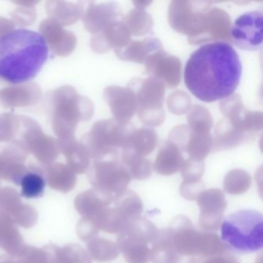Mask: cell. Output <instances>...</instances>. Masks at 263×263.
<instances>
[{
  "label": "cell",
  "mask_w": 263,
  "mask_h": 263,
  "mask_svg": "<svg viewBox=\"0 0 263 263\" xmlns=\"http://www.w3.org/2000/svg\"><path fill=\"white\" fill-rule=\"evenodd\" d=\"M121 161L128 168L132 178L135 179L145 180L153 173V163L146 158H141L122 152Z\"/></svg>",
  "instance_id": "44dd1931"
},
{
  "label": "cell",
  "mask_w": 263,
  "mask_h": 263,
  "mask_svg": "<svg viewBox=\"0 0 263 263\" xmlns=\"http://www.w3.org/2000/svg\"><path fill=\"white\" fill-rule=\"evenodd\" d=\"M21 195L27 199L39 198L44 195L46 181L44 177L35 172H28L20 178Z\"/></svg>",
  "instance_id": "603a6c76"
},
{
  "label": "cell",
  "mask_w": 263,
  "mask_h": 263,
  "mask_svg": "<svg viewBox=\"0 0 263 263\" xmlns=\"http://www.w3.org/2000/svg\"><path fill=\"white\" fill-rule=\"evenodd\" d=\"M252 178L249 173L243 170L231 171L224 177V189L230 195H241L249 190Z\"/></svg>",
  "instance_id": "cb8c5ba5"
},
{
  "label": "cell",
  "mask_w": 263,
  "mask_h": 263,
  "mask_svg": "<svg viewBox=\"0 0 263 263\" xmlns=\"http://www.w3.org/2000/svg\"><path fill=\"white\" fill-rule=\"evenodd\" d=\"M181 175L184 182H196L201 181V177L204 172V161L198 162L193 160L185 159L181 169Z\"/></svg>",
  "instance_id": "484cf974"
},
{
  "label": "cell",
  "mask_w": 263,
  "mask_h": 263,
  "mask_svg": "<svg viewBox=\"0 0 263 263\" xmlns=\"http://www.w3.org/2000/svg\"><path fill=\"white\" fill-rule=\"evenodd\" d=\"M158 233L156 226L143 217L129 220L118 232V249L128 263H148Z\"/></svg>",
  "instance_id": "5b68a950"
},
{
  "label": "cell",
  "mask_w": 263,
  "mask_h": 263,
  "mask_svg": "<svg viewBox=\"0 0 263 263\" xmlns=\"http://www.w3.org/2000/svg\"><path fill=\"white\" fill-rule=\"evenodd\" d=\"M129 87L135 91L137 100V112L140 121L149 127H157L165 118L163 104L165 86L156 78L132 80Z\"/></svg>",
  "instance_id": "52a82bcc"
},
{
  "label": "cell",
  "mask_w": 263,
  "mask_h": 263,
  "mask_svg": "<svg viewBox=\"0 0 263 263\" xmlns=\"http://www.w3.org/2000/svg\"><path fill=\"white\" fill-rule=\"evenodd\" d=\"M201 4L199 1H172L168 10V21L172 29L187 35Z\"/></svg>",
  "instance_id": "5bb4252c"
},
{
  "label": "cell",
  "mask_w": 263,
  "mask_h": 263,
  "mask_svg": "<svg viewBox=\"0 0 263 263\" xmlns=\"http://www.w3.org/2000/svg\"><path fill=\"white\" fill-rule=\"evenodd\" d=\"M241 71L239 57L230 44L210 43L191 55L184 69V83L200 101L215 102L234 95Z\"/></svg>",
  "instance_id": "6da1fadb"
},
{
  "label": "cell",
  "mask_w": 263,
  "mask_h": 263,
  "mask_svg": "<svg viewBox=\"0 0 263 263\" xmlns=\"http://www.w3.org/2000/svg\"><path fill=\"white\" fill-rule=\"evenodd\" d=\"M184 160L178 146L168 140L163 143L158 152L154 169L159 175L169 176L181 171Z\"/></svg>",
  "instance_id": "9a60e30c"
},
{
  "label": "cell",
  "mask_w": 263,
  "mask_h": 263,
  "mask_svg": "<svg viewBox=\"0 0 263 263\" xmlns=\"http://www.w3.org/2000/svg\"><path fill=\"white\" fill-rule=\"evenodd\" d=\"M187 121L189 128L196 133H210L213 125V121L209 110L201 105L193 106L189 110Z\"/></svg>",
  "instance_id": "7402d4cb"
},
{
  "label": "cell",
  "mask_w": 263,
  "mask_h": 263,
  "mask_svg": "<svg viewBox=\"0 0 263 263\" xmlns=\"http://www.w3.org/2000/svg\"><path fill=\"white\" fill-rule=\"evenodd\" d=\"M161 43L155 37H147L141 41H130L124 48L115 50L120 60L137 64H144L155 52L162 50Z\"/></svg>",
  "instance_id": "2e32d148"
},
{
  "label": "cell",
  "mask_w": 263,
  "mask_h": 263,
  "mask_svg": "<svg viewBox=\"0 0 263 263\" xmlns=\"http://www.w3.org/2000/svg\"><path fill=\"white\" fill-rule=\"evenodd\" d=\"M169 141L185 152L190 159L198 162L204 161L213 147V138L210 133L192 132L187 125H179L169 134Z\"/></svg>",
  "instance_id": "30bf717a"
},
{
  "label": "cell",
  "mask_w": 263,
  "mask_h": 263,
  "mask_svg": "<svg viewBox=\"0 0 263 263\" xmlns=\"http://www.w3.org/2000/svg\"><path fill=\"white\" fill-rule=\"evenodd\" d=\"M231 40L238 48L247 51L260 50L262 44V13L248 12L241 15L231 28Z\"/></svg>",
  "instance_id": "ba28073f"
},
{
  "label": "cell",
  "mask_w": 263,
  "mask_h": 263,
  "mask_svg": "<svg viewBox=\"0 0 263 263\" xmlns=\"http://www.w3.org/2000/svg\"><path fill=\"white\" fill-rule=\"evenodd\" d=\"M232 22L227 12L212 7L211 3L202 2L195 15L187 34L189 44H198L211 42H232Z\"/></svg>",
  "instance_id": "8992f818"
},
{
  "label": "cell",
  "mask_w": 263,
  "mask_h": 263,
  "mask_svg": "<svg viewBox=\"0 0 263 263\" xmlns=\"http://www.w3.org/2000/svg\"><path fill=\"white\" fill-rule=\"evenodd\" d=\"M123 22L127 26L130 34L143 36L147 34L153 28L154 22L152 16L140 7L130 10L124 18Z\"/></svg>",
  "instance_id": "d6986e66"
},
{
  "label": "cell",
  "mask_w": 263,
  "mask_h": 263,
  "mask_svg": "<svg viewBox=\"0 0 263 263\" xmlns=\"http://www.w3.org/2000/svg\"><path fill=\"white\" fill-rule=\"evenodd\" d=\"M219 107L229 124L238 132L251 136L262 128V114L247 110L238 95L222 100Z\"/></svg>",
  "instance_id": "9c48e42d"
},
{
  "label": "cell",
  "mask_w": 263,
  "mask_h": 263,
  "mask_svg": "<svg viewBox=\"0 0 263 263\" xmlns=\"http://www.w3.org/2000/svg\"><path fill=\"white\" fill-rule=\"evenodd\" d=\"M152 2H147V1H143V2H139V1H135L133 2V4L136 6V7H140V8L144 9L145 7H147V6L150 5Z\"/></svg>",
  "instance_id": "f1b7e54d"
},
{
  "label": "cell",
  "mask_w": 263,
  "mask_h": 263,
  "mask_svg": "<svg viewBox=\"0 0 263 263\" xmlns=\"http://www.w3.org/2000/svg\"><path fill=\"white\" fill-rule=\"evenodd\" d=\"M263 217L259 212L242 209L226 217L221 224L224 247L236 253H253L263 246Z\"/></svg>",
  "instance_id": "277c9868"
},
{
  "label": "cell",
  "mask_w": 263,
  "mask_h": 263,
  "mask_svg": "<svg viewBox=\"0 0 263 263\" xmlns=\"http://www.w3.org/2000/svg\"><path fill=\"white\" fill-rule=\"evenodd\" d=\"M107 100L115 119L130 122L137 112L135 91L130 87H111L107 90Z\"/></svg>",
  "instance_id": "4fadbf2b"
},
{
  "label": "cell",
  "mask_w": 263,
  "mask_h": 263,
  "mask_svg": "<svg viewBox=\"0 0 263 263\" xmlns=\"http://www.w3.org/2000/svg\"><path fill=\"white\" fill-rule=\"evenodd\" d=\"M250 135L235 130L226 119L221 120L215 127L213 147L217 151L232 148L242 144Z\"/></svg>",
  "instance_id": "ac0fdd59"
},
{
  "label": "cell",
  "mask_w": 263,
  "mask_h": 263,
  "mask_svg": "<svg viewBox=\"0 0 263 263\" xmlns=\"http://www.w3.org/2000/svg\"><path fill=\"white\" fill-rule=\"evenodd\" d=\"M195 263H238L232 255L224 252V253L209 258H197Z\"/></svg>",
  "instance_id": "83f0119b"
},
{
  "label": "cell",
  "mask_w": 263,
  "mask_h": 263,
  "mask_svg": "<svg viewBox=\"0 0 263 263\" xmlns=\"http://www.w3.org/2000/svg\"><path fill=\"white\" fill-rule=\"evenodd\" d=\"M204 184L201 181L196 182L183 181L180 186V193L185 199L195 201L198 199V197L204 192Z\"/></svg>",
  "instance_id": "4316f807"
},
{
  "label": "cell",
  "mask_w": 263,
  "mask_h": 263,
  "mask_svg": "<svg viewBox=\"0 0 263 263\" xmlns=\"http://www.w3.org/2000/svg\"><path fill=\"white\" fill-rule=\"evenodd\" d=\"M157 141L158 135L155 130L141 127L136 129L128 145L121 152H127L141 158H145L155 151Z\"/></svg>",
  "instance_id": "e0dca14e"
},
{
  "label": "cell",
  "mask_w": 263,
  "mask_h": 263,
  "mask_svg": "<svg viewBox=\"0 0 263 263\" xmlns=\"http://www.w3.org/2000/svg\"><path fill=\"white\" fill-rule=\"evenodd\" d=\"M49 58L44 36L28 29L11 30L0 37V79L21 84L34 79Z\"/></svg>",
  "instance_id": "7a4b0ae2"
},
{
  "label": "cell",
  "mask_w": 263,
  "mask_h": 263,
  "mask_svg": "<svg viewBox=\"0 0 263 263\" xmlns=\"http://www.w3.org/2000/svg\"><path fill=\"white\" fill-rule=\"evenodd\" d=\"M147 73L161 81L167 88H175L181 82L182 64L176 57L169 54L164 49L155 52L146 60Z\"/></svg>",
  "instance_id": "8fae6325"
},
{
  "label": "cell",
  "mask_w": 263,
  "mask_h": 263,
  "mask_svg": "<svg viewBox=\"0 0 263 263\" xmlns=\"http://www.w3.org/2000/svg\"><path fill=\"white\" fill-rule=\"evenodd\" d=\"M198 204L200 227L206 232L218 230L227 205L222 191L217 189L204 191L198 197Z\"/></svg>",
  "instance_id": "7c38bea8"
},
{
  "label": "cell",
  "mask_w": 263,
  "mask_h": 263,
  "mask_svg": "<svg viewBox=\"0 0 263 263\" xmlns=\"http://www.w3.org/2000/svg\"><path fill=\"white\" fill-rule=\"evenodd\" d=\"M169 228L172 244L169 263H195L197 258H209L226 252L218 235L196 230L184 215L176 217Z\"/></svg>",
  "instance_id": "3957f363"
},
{
  "label": "cell",
  "mask_w": 263,
  "mask_h": 263,
  "mask_svg": "<svg viewBox=\"0 0 263 263\" xmlns=\"http://www.w3.org/2000/svg\"><path fill=\"white\" fill-rule=\"evenodd\" d=\"M115 203L116 209L127 221L141 216L144 209L140 197L135 192L127 189L115 195Z\"/></svg>",
  "instance_id": "ffe728a7"
},
{
  "label": "cell",
  "mask_w": 263,
  "mask_h": 263,
  "mask_svg": "<svg viewBox=\"0 0 263 263\" xmlns=\"http://www.w3.org/2000/svg\"><path fill=\"white\" fill-rule=\"evenodd\" d=\"M132 41V34L122 21L112 23L107 29V41L115 50L124 48Z\"/></svg>",
  "instance_id": "d4e9b609"
}]
</instances>
